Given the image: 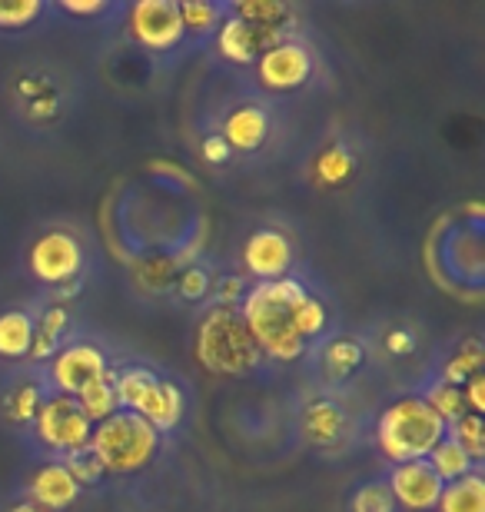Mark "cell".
<instances>
[{
    "label": "cell",
    "instance_id": "cell-1",
    "mask_svg": "<svg viewBox=\"0 0 485 512\" xmlns=\"http://www.w3.org/2000/svg\"><path fill=\"white\" fill-rule=\"evenodd\" d=\"M306 296L309 293L303 290V283L296 280H270L246 293L240 316L260 350L276 356V360H296L306 350V340L296 326L299 306L306 303Z\"/></svg>",
    "mask_w": 485,
    "mask_h": 512
},
{
    "label": "cell",
    "instance_id": "cell-2",
    "mask_svg": "<svg viewBox=\"0 0 485 512\" xmlns=\"http://www.w3.org/2000/svg\"><path fill=\"white\" fill-rule=\"evenodd\" d=\"M449 426L426 399H399L379 416V449L392 463H419L446 439Z\"/></svg>",
    "mask_w": 485,
    "mask_h": 512
},
{
    "label": "cell",
    "instance_id": "cell-3",
    "mask_svg": "<svg viewBox=\"0 0 485 512\" xmlns=\"http://www.w3.org/2000/svg\"><path fill=\"white\" fill-rule=\"evenodd\" d=\"M196 356H200V363L210 373L243 376L260 360V346L253 343L240 310H233V306H216L200 323V333H196Z\"/></svg>",
    "mask_w": 485,
    "mask_h": 512
},
{
    "label": "cell",
    "instance_id": "cell-4",
    "mask_svg": "<svg viewBox=\"0 0 485 512\" xmlns=\"http://www.w3.org/2000/svg\"><path fill=\"white\" fill-rule=\"evenodd\" d=\"M160 433L137 413H113L97 423L87 449L100 459L103 473H133L157 453Z\"/></svg>",
    "mask_w": 485,
    "mask_h": 512
},
{
    "label": "cell",
    "instance_id": "cell-5",
    "mask_svg": "<svg viewBox=\"0 0 485 512\" xmlns=\"http://www.w3.org/2000/svg\"><path fill=\"white\" fill-rule=\"evenodd\" d=\"M113 393H117L120 406H127V413L143 416L157 433L160 429H173L183 416L180 386L160 380V376H153L143 366H133V370L113 376Z\"/></svg>",
    "mask_w": 485,
    "mask_h": 512
},
{
    "label": "cell",
    "instance_id": "cell-6",
    "mask_svg": "<svg viewBox=\"0 0 485 512\" xmlns=\"http://www.w3.org/2000/svg\"><path fill=\"white\" fill-rule=\"evenodd\" d=\"M37 433L40 439L57 449V453H77V449H87L90 433H94V423L80 413L74 396H50L47 403H40L37 409Z\"/></svg>",
    "mask_w": 485,
    "mask_h": 512
},
{
    "label": "cell",
    "instance_id": "cell-7",
    "mask_svg": "<svg viewBox=\"0 0 485 512\" xmlns=\"http://www.w3.org/2000/svg\"><path fill=\"white\" fill-rule=\"evenodd\" d=\"M130 27L140 44L153 50H167L183 37L180 4H173V0H140L130 10Z\"/></svg>",
    "mask_w": 485,
    "mask_h": 512
},
{
    "label": "cell",
    "instance_id": "cell-8",
    "mask_svg": "<svg viewBox=\"0 0 485 512\" xmlns=\"http://www.w3.org/2000/svg\"><path fill=\"white\" fill-rule=\"evenodd\" d=\"M103 373H107V360H103V353L90 343H77V346L60 350L54 356V366H50V380H54L57 393H64V396H77L80 389L100 380Z\"/></svg>",
    "mask_w": 485,
    "mask_h": 512
},
{
    "label": "cell",
    "instance_id": "cell-9",
    "mask_svg": "<svg viewBox=\"0 0 485 512\" xmlns=\"http://www.w3.org/2000/svg\"><path fill=\"white\" fill-rule=\"evenodd\" d=\"M442 479L432 473V466L426 459L419 463H402L392 469V479H389V493L396 499L399 506H406L412 512H422V509H432L439 506V496H442Z\"/></svg>",
    "mask_w": 485,
    "mask_h": 512
},
{
    "label": "cell",
    "instance_id": "cell-10",
    "mask_svg": "<svg viewBox=\"0 0 485 512\" xmlns=\"http://www.w3.org/2000/svg\"><path fill=\"white\" fill-rule=\"evenodd\" d=\"M80 263H84V253H80V243L70 233H47L30 250V266L47 283L70 280L80 270Z\"/></svg>",
    "mask_w": 485,
    "mask_h": 512
},
{
    "label": "cell",
    "instance_id": "cell-11",
    "mask_svg": "<svg viewBox=\"0 0 485 512\" xmlns=\"http://www.w3.org/2000/svg\"><path fill=\"white\" fill-rule=\"evenodd\" d=\"M313 70V60L299 44H276L260 60V77L266 87L273 90H290L299 87Z\"/></svg>",
    "mask_w": 485,
    "mask_h": 512
},
{
    "label": "cell",
    "instance_id": "cell-12",
    "mask_svg": "<svg viewBox=\"0 0 485 512\" xmlns=\"http://www.w3.org/2000/svg\"><path fill=\"white\" fill-rule=\"evenodd\" d=\"M246 266L250 273L260 276L263 283L270 280H283V273L290 270V260H293V250H290V240L276 230H260L256 237H250L246 243Z\"/></svg>",
    "mask_w": 485,
    "mask_h": 512
},
{
    "label": "cell",
    "instance_id": "cell-13",
    "mask_svg": "<svg viewBox=\"0 0 485 512\" xmlns=\"http://www.w3.org/2000/svg\"><path fill=\"white\" fill-rule=\"evenodd\" d=\"M283 27H256L243 24V20H226V27L220 30V50L236 64H250L256 54H266L270 47H276Z\"/></svg>",
    "mask_w": 485,
    "mask_h": 512
},
{
    "label": "cell",
    "instance_id": "cell-14",
    "mask_svg": "<svg viewBox=\"0 0 485 512\" xmlns=\"http://www.w3.org/2000/svg\"><path fill=\"white\" fill-rule=\"evenodd\" d=\"M30 493H34V503H40V506L67 509L77 499L80 486L74 483V476H70L67 469L57 463V466H44V469H40V473L34 476V486H30Z\"/></svg>",
    "mask_w": 485,
    "mask_h": 512
},
{
    "label": "cell",
    "instance_id": "cell-15",
    "mask_svg": "<svg viewBox=\"0 0 485 512\" xmlns=\"http://www.w3.org/2000/svg\"><path fill=\"white\" fill-rule=\"evenodd\" d=\"M263 137H266V114L256 107H240L236 114H230V120H226V127H223V140L240 150L260 147Z\"/></svg>",
    "mask_w": 485,
    "mask_h": 512
},
{
    "label": "cell",
    "instance_id": "cell-16",
    "mask_svg": "<svg viewBox=\"0 0 485 512\" xmlns=\"http://www.w3.org/2000/svg\"><path fill=\"white\" fill-rule=\"evenodd\" d=\"M80 413H84L90 423H103V419H110L113 413H117V393H113V373L107 370L100 376V380L87 383L80 393L74 396Z\"/></svg>",
    "mask_w": 485,
    "mask_h": 512
},
{
    "label": "cell",
    "instance_id": "cell-17",
    "mask_svg": "<svg viewBox=\"0 0 485 512\" xmlns=\"http://www.w3.org/2000/svg\"><path fill=\"white\" fill-rule=\"evenodd\" d=\"M439 509L442 512H485V483H482V476L469 473V476L456 479V483L442 486Z\"/></svg>",
    "mask_w": 485,
    "mask_h": 512
},
{
    "label": "cell",
    "instance_id": "cell-18",
    "mask_svg": "<svg viewBox=\"0 0 485 512\" xmlns=\"http://www.w3.org/2000/svg\"><path fill=\"white\" fill-rule=\"evenodd\" d=\"M30 340H34V320L27 313H4L0 316V356H27Z\"/></svg>",
    "mask_w": 485,
    "mask_h": 512
},
{
    "label": "cell",
    "instance_id": "cell-19",
    "mask_svg": "<svg viewBox=\"0 0 485 512\" xmlns=\"http://www.w3.org/2000/svg\"><path fill=\"white\" fill-rule=\"evenodd\" d=\"M432 473H436L442 483H446V479H452V483H456V479H462V476H469V469H472V459L462 453V449L452 443V439H442V443L432 449Z\"/></svg>",
    "mask_w": 485,
    "mask_h": 512
},
{
    "label": "cell",
    "instance_id": "cell-20",
    "mask_svg": "<svg viewBox=\"0 0 485 512\" xmlns=\"http://www.w3.org/2000/svg\"><path fill=\"white\" fill-rule=\"evenodd\" d=\"M64 326H67V313L64 310H50L44 320H40V326L34 330V340H30V353H34V360H44V356L57 353Z\"/></svg>",
    "mask_w": 485,
    "mask_h": 512
},
{
    "label": "cell",
    "instance_id": "cell-21",
    "mask_svg": "<svg viewBox=\"0 0 485 512\" xmlns=\"http://www.w3.org/2000/svg\"><path fill=\"white\" fill-rule=\"evenodd\" d=\"M452 429V443H456L462 453L469 459H479L485 453V426L479 416H459L456 423L449 426Z\"/></svg>",
    "mask_w": 485,
    "mask_h": 512
},
{
    "label": "cell",
    "instance_id": "cell-22",
    "mask_svg": "<svg viewBox=\"0 0 485 512\" xmlns=\"http://www.w3.org/2000/svg\"><path fill=\"white\" fill-rule=\"evenodd\" d=\"M236 20L243 24H256V27H283V20L290 17V10L276 0H266V4H236L233 7Z\"/></svg>",
    "mask_w": 485,
    "mask_h": 512
},
{
    "label": "cell",
    "instance_id": "cell-23",
    "mask_svg": "<svg viewBox=\"0 0 485 512\" xmlns=\"http://www.w3.org/2000/svg\"><path fill=\"white\" fill-rule=\"evenodd\" d=\"M339 426H343V416H339V409L329 406V403H319L306 413V429L316 443H329V439H336Z\"/></svg>",
    "mask_w": 485,
    "mask_h": 512
},
{
    "label": "cell",
    "instance_id": "cell-24",
    "mask_svg": "<svg viewBox=\"0 0 485 512\" xmlns=\"http://www.w3.org/2000/svg\"><path fill=\"white\" fill-rule=\"evenodd\" d=\"M426 403L436 409V413L442 416V423H456L459 416H466V399H462V393H459V386H449V383H442V386H436L429 393V399Z\"/></svg>",
    "mask_w": 485,
    "mask_h": 512
},
{
    "label": "cell",
    "instance_id": "cell-25",
    "mask_svg": "<svg viewBox=\"0 0 485 512\" xmlns=\"http://www.w3.org/2000/svg\"><path fill=\"white\" fill-rule=\"evenodd\" d=\"M64 469L70 476H74V483H100L103 479V466H100V459L90 453V449H77V453H70L67 456V463Z\"/></svg>",
    "mask_w": 485,
    "mask_h": 512
},
{
    "label": "cell",
    "instance_id": "cell-26",
    "mask_svg": "<svg viewBox=\"0 0 485 512\" xmlns=\"http://www.w3.org/2000/svg\"><path fill=\"white\" fill-rule=\"evenodd\" d=\"M180 20L183 30H196V34H206L216 20H220V7L216 4H200V0H190V4H180Z\"/></svg>",
    "mask_w": 485,
    "mask_h": 512
},
{
    "label": "cell",
    "instance_id": "cell-27",
    "mask_svg": "<svg viewBox=\"0 0 485 512\" xmlns=\"http://www.w3.org/2000/svg\"><path fill=\"white\" fill-rule=\"evenodd\" d=\"M396 509V499H392L389 486L369 483L353 496V512H392Z\"/></svg>",
    "mask_w": 485,
    "mask_h": 512
},
{
    "label": "cell",
    "instance_id": "cell-28",
    "mask_svg": "<svg viewBox=\"0 0 485 512\" xmlns=\"http://www.w3.org/2000/svg\"><path fill=\"white\" fill-rule=\"evenodd\" d=\"M40 17V0H17V4H0V27H27Z\"/></svg>",
    "mask_w": 485,
    "mask_h": 512
},
{
    "label": "cell",
    "instance_id": "cell-29",
    "mask_svg": "<svg viewBox=\"0 0 485 512\" xmlns=\"http://www.w3.org/2000/svg\"><path fill=\"white\" fill-rule=\"evenodd\" d=\"M7 409H10V416L20 419V423H30V419L37 416V409H40V389L37 386L17 389V393L7 399Z\"/></svg>",
    "mask_w": 485,
    "mask_h": 512
},
{
    "label": "cell",
    "instance_id": "cell-30",
    "mask_svg": "<svg viewBox=\"0 0 485 512\" xmlns=\"http://www.w3.org/2000/svg\"><path fill=\"white\" fill-rule=\"evenodd\" d=\"M323 323H326L323 303L313 300V296H306V303L299 306V316H296V326H299V333H303V340H309V336H316L319 330H323Z\"/></svg>",
    "mask_w": 485,
    "mask_h": 512
},
{
    "label": "cell",
    "instance_id": "cell-31",
    "mask_svg": "<svg viewBox=\"0 0 485 512\" xmlns=\"http://www.w3.org/2000/svg\"><path fill=\"white\" fill-rule=\"evenodd\" d=\"M479 366H482V353L476 350V346H472V350L456 356V360L446 366V383L449 386H459L462 380H469V373H476Z\"/></svg>",
    "mask_w": 485,
    "mask_h": 512
},
{
    "label": "cell",
    "instance_id": "cell-32",
    "mask_svg": "<svg viewBox=\"0 0 485 512\" xmlns=\"http://www.w3.org/2000/svg\"><path fill=\"white\" fill-rule=\"evenodd\" d=\"M356 363H359V346H356V343L343 340V343H333V346H329V366H333V373H336V376L349 373Z\"/></svg>",
    "mask_w": 485,
    "mask_h": 512
},
{
    "label": "cell",
    "instance_id": "cell-33",
    "mask_svg": "<svg viewBox=\"0 0 485 512\" xmlns=\"http://www.w3.org/2000/svg\"><path fill=\"white\" fill-rule=\"evenodd\" d=\"M180 290H183L187 300H200V296L206 293V273L203 270H187V273H183Z\"/></svg>",
    "mask_w": 485,
    "mask_h": 512
},
{
    "label": "cell",
    "instance_id": "cell-34",
    "mask_svg": "<svg viewBox=\"0 0 485 512\" xmlns=\"http://www.w3.org/2000/svg\"><path fill=\"white\" fill-rule=\"evenodd\" d=\"M346 170H349V157H346V153H329V157L323 160V173H326L329 180H339Z\"/></svg>",
    "mask_w": 485,
    "mask_h": 512
},
{
    "label": "cell",
    "instance_id": "cell-35",
    "mask_svg": "<svg viewBox=\"0 0 485 512\" xmlns=\"http://www.w3.org/2000/svg\"><path fill=\"white\" fill-rule=\"evenodd\" d=\"M220 293H223V306H233V303L243 296V280H236V276H230V280H223V283H220Z\"/></svg>",
    "mask_w": 485,
    "mask_h": 512
},
{
    "label": "cell",
    "instance_id": "cell-36",
    "mask_svg": "<svg viewBox=\"0 0 485 512\" xmlns=\"http://www.w3.org/2000/svg\"><path fill=\"white\" fill-rule=\"evenodd\" d=\"M203 153H206V160L223 163L226 160V140L223 137H210V140L203 143Z\"/></svg>",
    "mask_w": 485,
    "mask_h": 512
},
{
    "label": "cell",
    "instance_id": "cell-37",
    "mask_svg": "<svg viewBox=\"0 0 485 512\" xmlns=\"http://www.w3.org/2000/svg\"><path fill=\"white\" fill-rule=\"evenodd\" d=\"M469 403L476 413H482L485 409V383H482V376H472V383H469Z\"/></svg>",
    "mask_w": 485,
    "mask_h": 512
},
{
    "label": "cell",
    "instance_id": "cell-38",
    "mask_svg": "<svg viewBox=\"0 0 485 512\" xmlns=\"http://www.w3.org/2000/svg\"><path fill=\"white\" fill-rule=\"evenodd\" d=\"M64 7L70 10V14H100L107 4H100V0H94V4H77V0H64Z\"/></svg>",
    "mask_w": 485,
    "mask_h": 512
},
{
    "label": "cell",
    "instance_id": "cell-39",
    "mask_svg": "<svg viewBox=\"0 0 485 512\" xmlns=\"http://www.w3.org/2000/svg\"><path fill=\"white\" fill-rule=\"evenodd\" d=\"M389 343H392V350H396V353H406L409 350V336H402V333H392Z\"/></svg>",
    "mask_w": 485,
    "mask_h": 512
},
{
    "label": "cell",
    "instance_id": "cell-40",
    "mask_svg": "<svg viewBox=\"0 0 485 512\" xmlns=\"http://www.w3.org/2000/svg\"><path fill=\"white\" fill-rule=\"evenodd\" d=\"M10 512H40V509H37V506H14Z\"/></svg>",
    "mask_w": 485,
    "mask_h": 512
}]
</instances>
